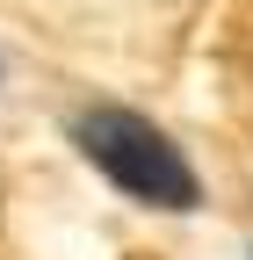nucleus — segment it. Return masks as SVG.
<instances>
[{
    "label": "nucleus",
    "mask_w": 253,
    "mask_h": 260,
    "mask_svg": "<svg viewBox=\"0 0 253 260\" xmlns=\"http://www.w3.org/2000/svg\"><path fill=\"white\" fill-rule=\"evenodd\" d=\"M73 145L102 167L109 188H123L145 210H196L203 203V181H196V167H188V152L152 116H138V109H116V102L80 109L73 116Z\"/></svg>",
    "instance_id": "obj_1"
},
{
    "label": "nucleus",
    "mask_w": 253,
    "mask_h": 260,
    "mask_svg": "<svg viewBox=\"0 0 253 260\" xmlns=\"http://www.w3.org/2000/svg\"><path fill=\"white\" fill-rule=\"evenodd\" d=\"M15 15L29 22H51V37H123V44H145V37H174V22L188 15V0H8Z\"/></svg>",
    "instance_id": "obj_2"
}]
</instances>
